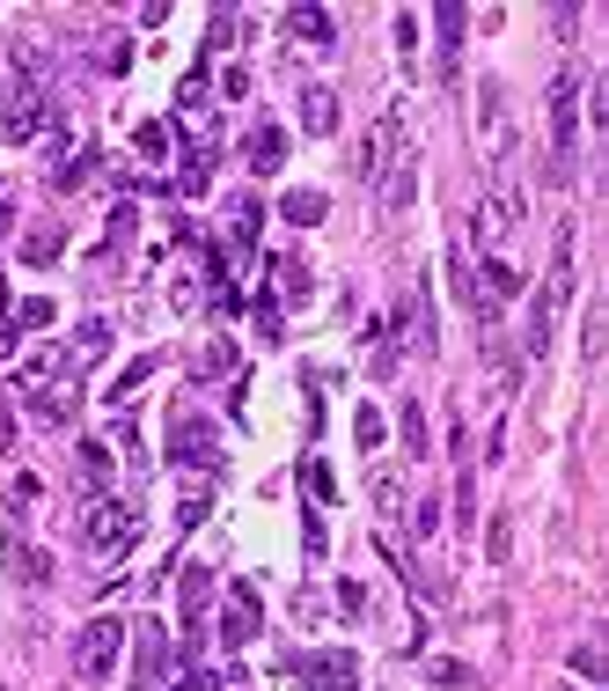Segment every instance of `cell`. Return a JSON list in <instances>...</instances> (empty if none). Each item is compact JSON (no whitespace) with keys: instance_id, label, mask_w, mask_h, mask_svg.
<instances>
[{"instance_id":"obj_1","label":"cell","mask_w":609,"mask_h":691,"mask_svg":"<svg viewBox=\"0 0 609 691\" xmlns=\"http://www.w3.org/2000/svg\"><path fill=\"white\" fill-rule=\"evenodd\" d=\"M565 302H573V222L551 228V272H543V287H537V339H529V353L551 346V324H559Z\"/></svg>"},{"instance_id":"obj_2","label":"cell","mask_w":609,"mask_h":691,"mask_svg":"<svg viewBox=\"0 0 609 691\" xmlns=\"http://www.w3.org/2000/svg\"><path fill=\"white\" fill-rule=\"evenodd\" d=\"M573 148H581V75L565 67L551 81V184H573Z\"/></svg>"},{"instance_id":"obj_3","label":"cell","mask_w":609,"mask_h":691,"mask_svg":"<svg viewBox=\"0 0 609 691\" xmlns=\"http://www.w3.org/2000/svg\"><path fill=\"white\" fill-rule=\"evenodd\" d=\"M125 633H133L125 618H89L81 641H73V677H81V684H103V677L118 669V655H125Z\"/></svg>"},{"instance_id":"obj_4","label":"cell","mask_w":609,"mask_h":691,"mask_svg":"<svg viewBox=\"0 0 609 691\" xmlns=\"http://www.w3.org/2000/svg\"><path fill=\"white\" fill-rule=\"evenodd\" d=\"M81 544L103 552V559H118L140 544V516L125 508V500H89V516H81Z\"/></svg>"},{"instance_id":"obj_5","label":"cell","mask_w":609,"mask_h":691,"mask_svg":"<svg viewBox=\"0 0 609 691\" xmlns=\"http://www.w3.org/2000/svg\"><path fill=\"white\" fill-rule=\"evenodd\" d=\"M170 456H176V464H192V471H214L220 464L214 420H198L192 405H176V412H170Z\"/></svg>"},{"instance_id":"obj_6","label":"cell","mask_w":609,"mask_h":691,"mask_svg":"<svg viewBox=\"0 0 609 691\" xmlns=\"http://www.w3.org/2000/svg\"><path fill=\"white\" fill-rule=\"evenodd\" d=\"M162 669H170V633H162L154 618H140V625H133V684L154 691L162 684Z\"/></svg>"},{"instance_id":"obj_7","label":"cell","mask_w":609,"mask_h":691,"mask_svg":"<svg viewBox=\"0 0 609 691\" xmlns=\"http://www.w3.org/2000/svg\"><path fill=\"white\" fill-rule=\"evenodd\" d=\"M45 118H51V103H45V89H15V97L0 103V133L23 148V140H37L45 133Z\"/></svg>"},{"instance_id":"obj_8","label":"cell","mask_w":609,"mask_h":691,"mask_svg":"<svg viewBox=\"0 0 609 691\" xmlns=\"http://www.w3.org/2000/svg\"><path fill=\"white\" fill-rule=\"evenodd\" d=\"M514 228H521V192L499 177V184L485 192V206H478V236H485V243H507Z\"/></svg>"},{"instance_id":"obj_9","label":"cell","mask_w":609,"mask_h":691,"mask_svg":"<svg viewBox=\"0 0 609 691\" xmlns=\"http://www.w3.org/2000/svg\"><path fill=\"white\" fill-rule=\"evenodd\" d=\"M257 625H265V603H257L250 581H235V589H228V618H220V641L250 647V641H257Z\"/></svg>"},{"instance_id":"obj_10","label":"cell","mask_w":609,"mask_h":691,"mask_svg":"<svg viewBox=\"0 0 609 691\" xmlns=\"http://www.w3.org/2000/svg\"><path fill=\"white\" fill-rule=\"evenodd\" d=\"M176 596H184V647L198 655V611H206V596H214V574L206 567H176Z\"/></svg>"},{"instance_id":"obj_11","label":"cell","mask_w":609,"mask_h":691,"mask_svg":"<svg viewBox=\"0 0 609 691\" xmlns=\"http://www.w3.org/2000/svg\"><path fill=\"white\" fill-rule=\"evenodd\" d=\"M434 30H440V75L456 81V59H463V30H470V8H456V0H440V8H434Z\"/></svg>"},{"instance_id":"obj_12","label":"cell","mask_w":609,"mask_h":691,"mask_svg":"<svg viewBox=\"0 0 609 691\" xmlns=\"http://www.w3.org/2000/svg\"><path fill=\"white\" fill-rule=\"evenodd\" d=\"M8 574H15L23 589H45V581H51V552L23 544V530H8Z\"/></svg>"},{"instance_id":"obj_13","label":"cell","mask_w":609,"mask_h":691,"mask_svg":"<svg viewBox=\"0 0 609 691\" xmlns=\"http://www.w3.org/2000/svg\"><path fill=\"white\" fill-rule=\"evenodd\" d=\"M301 669H309V677H317L323 691H353V684H360V662H353L345 647H323V655H309Z\"/></svg>"},{"instance_id":"obj_14","label":"cell","mask_w":609,"mask_h":691,"mask_svg":"<svg viewBox=\"0 0 609 691\" xmlns=\"http://www.w3.org/2000/svg\"><path fill=\"white\" fill-rule=\"evenodd\" d=\"M397 346H434V309H426V295H404L397 302Z\"/></svg>"},{"instance_id":"obj_15","label":"cell","mask_w":609,"mask_h":691,"mask_svg":"<svg viewBox=\"0 0 609 691\" xmlns=\"http://www.w3.org/2000/svg\"><path fill=\"white\" fill-rule=\"evenodd\" d=\"M412 199H418V155H397L390 170H382V206H390V214H404Z\"/></svg>"},{"instance_id":"obj_16","label":"cell","mask_w":609,"mask_h":691,"mask_svg":"<svg viewBox=\"0 0 609 691\" xmlns=\"http://www.w3.org/2000/svg\"><path fill=\"white\" fill-rule=\"evenodd\" d=\"M73 486L103 500V486H111V449H103V442H81V449H73Z\"/></svg>"},{"instance_id":"obj_17","label":"cell","mask_w":609,"mask_h":691,"mask_svg":"<svg viewBox=\"0 0 609 691\" xmlns=\"http://www.w3.org/2000/svg\"><path fill=\"white\" fill-rule=\"evenodd\" d=\"M59 369H67V353H51V346H45V353H30L23 369H15V390H23V397H45L51 383H59Z\"/></svg>"},{"instance_id":"obj_18","label":"cell","mask_w":609,"mask_h":691,"mask_svg":"<svg viewBox=\"0 0 609 691\" xmlns=\"http://www.w3.org/2000/svg\"><path fill=\"white\" fill-rule=\"evenodd\" d=\"M103 353H111V324H103V317H89L81 331H73V346H67V369H96Z\"/></svg>"},{"instance_id":"obj_19","label":"cell","mask_w":609,"mask_h":691,"mask_svg":"<svg viewBox=\"0 0 609 691\" xmlns=\"http://www.w3.org/2000/svg\"><path fill=\"white\" fill-rule=\"evenodd\" d=\"M243 155H250V170H257V177H272L279 162H287V133H279V125H257Z\"/></svg>"},{"instance_id":"obj_20","label":"cell","mask_w":609,"mask_h":691,"mask_svg":"<svg viewBox=\"0 0 609 691\" xmlns=\"http://www.w3.org/2000/svg\"><path fill=\"white\" fill-rule=\"evenodd\" d=\"M287 30H294V37H301V45H317V52H331V37H338L323 8H287Z\"/></svg>"},{"instance_id":"obj_21","label":"cell","mask_w":609,"mask_h":691,"mask_svg":"<svg viewBox=\"0 0 609 691\" xmlns=\"http://www.w3.org/2000/svg\"><path fill=\"white\" fill-rule=\"evenodd\" d=\"M301 125H309V133H338V97H331V89H301Z\"/></svg>"},{"instance_id":"obj_22","label":"cell","mask_w":609,"mask_h":691,"mask_svg":"<svg viewBox=\"0 0 609 691\" xmlns=\"http://www.w3.org/2000/svg\"><path fill=\"white\" fill-rule=\"evenodd\" d=\"M279 214H287L294 228H317L323 214H331V199H323V192H287V199H279Z\"/></svg>"},{"instance_id":"obj_23","label":"cell","mask_w":609,"mask_h":691,"mask_svg":"<svg viewBox=\"0 0 609 691\" xmlns=\"http://www.w3.org/2000/svg\"><path fill=\"white\" fill-rule=\"evenodd\" d=\"M59 250H67V228H59V222H45V228H30V236H23V258H30V265H51Z\"/></svg>"},{"instance_id":"obj_24","label":"cell","mask_w":609,"mask_h":691,"mask_svg":"<svg viewBox=\"0 0 609 691\" xmlns=\"http://www.w3.org/2000/svg\"><path fill=\"white\" fill-rule=\"evenodd\" d=\"M602 331H609V309H602V295H595V302H587V339H581V361H587V369L602 361Z\"/></svg>"},{"instance_id":"obj_25","label":"cell","mask_w":609,"mask_h":691,"mask_svg":"<svg viewBox=\"0 0 609 691\" xmlns=\"http://www.w3.org/2000/svg\"><path fill=\"white\" fill-rule=\"evenodd\" d=\"M426 677H434V684H448V691H470V684H478V669H470V662H448V655H434V662H426Z\"/></svg>"},{"instance_id":"obj_26","label":"cell","mask_w":609,"mask_h":691,"mask_svg":"<svg viewBox=\"0 0 609 691\" xmlns=\"http://www.w3.org/2000/svg\"><path fill=\"white\" fill-rule=\"evenodd\" d=\"M45 324H51V302H45V295H30L23 309H15V317H8V331H15V339H23V331H45Z\"/></svg>"},{"instance_id":"obj_27","label":"cell","mask_w":609,"mask_h":691,"mask_svg":"<svg viewBox=\"0 0 609 691\" xmlns=\"http://www.w3.org/2000/svg\"><path fill=\"white\" fill-rule=\"evenodd\" d=\"M485 559H492V567H507V559H514V522H507V516H492V530H485Z\"/></svg>"},{"instance_id":"obj_28","label":"cell","mask_w":609,"mask_h":691,"mask_svg":"<svg viewBox=\"0 0 609 691\" xmlns=\"http://www.w3.org/2000/svg\"><path fill=\"white\" fill-rule=\"evenodd\" d=\"M279 295L309 302V265H301V258H279Z\"/></svg>"},{"instance_id":"obj_29","label":"cell","mask_w":609,"mask_h":691,"mask_svg":"<svg viewBox=\"0 0 609 691\" xmlns=\"http://www.w3.org/2000/svg\"><path fill=\"white\" fill-rule=\"evenodd\" d=\"M147 375H154V361H147V353H140V361H133V369H125V375H118V383H111V405H118V412H125V397L140 390Z\"/></svg>"},{"instance_id":"obj_30","label":"cell","mask_w":609,"mask_h":691,"mask_svg":"<svg viewBox=\"0 0 609 691\" xmlns=\"http://www.w3.org/2000/svg\"><path fill=\"white\" fill-rule=\"evenodd\" d=\"M257 222H265V214H257V199H235V214H228V236H235V243H250V236H257Z\"/></svg>"},{"instance_id":"obj_31","label":"cell","mask_w":609,"mask_h":691,"mask_svg":"<svg viewBox=\"0 0 609 691\" xmlns=\"http://www.w3.org/2000/svg\"><path fill=\"white\" fill-rule=\"evenodd\" d=\"M133 148H140L147 162H162V155H170V125H140V133H133Z\"/></svg>"},{"instance_id":"obj_32","label":"cell","mask_w":609,"mask_h":691,"mask_svg":"<svg viewBox=\"0 0 609 691\" xmlns=\"http://www.w3.org/2000/svg\"><path fill=\"white\" fill-rule=\"evenodd\" d=\"M192 369H198V375H220V369H235V346H228V339H214V346H206V353L192 361Z\"/></svg>"},{"instance_id":"obj_33","label":"cell","mask_w":609,"mask_h":691,"mask_svg":"<svg viewBox=\"0 0 609 691\" xmlns=\"http://www.w3.org/2000/svg\"><path fill=\"white\" fill-rule=\"evenodd\" d=\"M353 434H360V449H382V412L360 405V412H353Z\"/></svg>"},{"instance_id":"obj_34","label":"cell","mask_w":609,"mask_h":691,"mask_svg":"<svg viewBox=\"0 0 609 691\" xmlns=\"http://www.w3.org/2000/svg\"><path fill=\"white\" fill-rule=\"evenodd\" d=\"M375 508H382V516H397V508H404V494H397V471H375Z\"/></svg>"},{"instance_id":"obj_35","label":"cell","mask_w":609,"mask_h":691,"mask_svg":"<svg viewBox=\"0 0 609 691\" xmlns=\"http://www.w3.org/2000/svg\"><path fill=\"white\" fill-rule=\"evenodd\" d=\"M573 669H581V677H595V684H602V647H595V641H581V647H573Z\"/></svg>"},{"instance_id":"obj_36","label":"cell","mask_w":609,"mask_h":691,"mask_svg":"<svg viewBox=\"0 0 609 691\" xmlns=\"http://www.w3.org/2000/svg\"><path fill=\"white\" fill-rule=\"evenodd\" d=\"M404 449L426 456V412H418V405H404Z\"/></svg>"},{"instance_id":"obj_37","label":"cell","mask_w":609,"mask_h":691,"mask_svg":"<svg viewBox=\"0 0 609 691\" xmlns=\"http://www.w3.org/2000/svg\"><path fill=\"white\" fill-rule=\"evenodd\" d=\"M397 52H404V59L418 52V15H412V8H397Z\"/></svg>"},{"instance_id":"obj_38","label":"cell","mask_w":609,"mask_h":691,"mask_svg":"<svg viewBox=\"0 0 609 691\" xmlns=\"http://www.w3.org/2000/svg\"><path fill=\"white\" fill-rule=\"evenodd\" d=\"M301 478H309V494H317V500H331V494H338V486H331V471H323L317 456H309V464H301Z\"/></svg>"},{"instance_id":"obj_39","label":"cell","mask_w":609,"mask_h":691,"mask_svg":"<svg viewBox=\"0 0 609 691\" xmlns=\"http://www.w3.org/2000/svg\"><path fill=\"white\" fill-rule=\"evenodd\" d=\"M412 530H418V537H434V530H440V500H418V508H412Z\"/></svg>"},{"instance_id":"obj_40","label":"cell","mask_w":609,"mask_h":691,"mask_svg":"<svg viewBox=\"0 0 609 691\" xmlns=\"http://www.w3.org/2000/svg\"><path fill=\"white\" fill-rule=\"evenodd\" d=\"M176 522H184V530H192V522H206V494H184V500H176Z\"/></svg>"},{"instance_id":"obj_41","label":"cell","mask_w":609,"mask_h":691,"mask_svg":"<svg viewBox=\"0 0 609 691\" xmlns=\"http://www.w3.org/2000/svg\"><path fill=\"white\" fill-rule=\"evenodd\" d=\"M0 449H15V405L0 397Z\"/></svg>"},{"instance_id":"obj_42","label":"cell","mask_w":609,"mask_h":691,"mask_svg":"<svg viewBox=\"0 0 609 691\" xmlns=\"http://www.w3.org/2000/svg\"><path fill=\"white\" fill-rule=\"evenodd\" d=\"M0 324H8V272H0Z\"/></svg>"}]
</instances>
